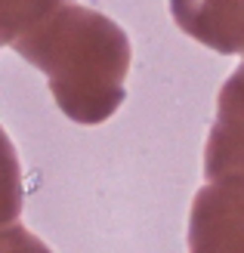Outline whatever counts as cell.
Instances as JSON below:
<instances>
[{"label":"cell","instance_id":"1","mask_svg":"<svg viewBox=\"0 0 244 253\" xmlns=\"http://www.w3.org/2000/svg\"><path fill=\"white\" fill-rule=\"evenodd\" d=\"M12 49L47 74L49 93L74 124H102L124 102L130 41L108 16L65 0Z\"/></svg>","mask_w":244,"mask_h":253},{"label":"cell","instance_id":"2","mask_svg":"<svg viewBox=\"0 0 244 253\" xmlns=\"http://www.w3.org/2000/svg\"><path fill=\"white\" fill-rule=\"evenodd\" d=\"M189 253H244V179H213L195 195Z\"/></svg>","mask_w":244,"mask_h":253},{"label":"cell","instance_id":"3","mask_svg":"<svg viewBox=\"0 0 244 253\" xmlns=\"http://www.w3.org/2000/svg\"><path fill=\"white\" fill-rule=\"evenodd\" d=\"M204 176L244 179V65L223 84L216 99V121L204 148Z\"/></svg>","mask_w":244,"mask_h":253},{"label":"cell","instance_id":"4","mask_svg":"<svg viewBox=\"0 0 244 253\" xmlns=\"http://www.w3.org/2000/svg\"><path fill=\"white\" fill-rule=\"evenodd\" d=\"M176 25L223 56L244 53V0H170Z\"/></svg>","mask_w":244,"mask_h":253},{"label":"cell","instance_id":"5","mask_svg":"<svg viewBox=\"0 0 244 253\" xmlns=\"http://www.w3.org/2000/svg\"><path fill=\"white\" fill-rule=\"evenodd\" d=\"M65 0H0V46L16 43L44 25Z\"/></svg>","mask_w":244,"mask_h":253},{"label":"cell","instance_id":"6","mask_svg":"<svg viewBox=\"0 0 244 253\" xmlns=\"http://www.w3.org/2000/svg\"><path fill=\"white\" fill-rule=\"evenodd\" d=\"M22 167L9 136L0 126V219L22 216Z\"/></svg>","mask_w":244,"mask_h":253},{"label":"cell","instance_id":"7","mask_svg":"<svg viewBox=\"0 0 244 253\" xmlns=\"http://www.w3.org/2000/svg\"><path fill=\"white\" fill-rule=\"evenodd\" d=\"M0 253H53L19 219H0Z\"/></svg>","mask_w":244,"mask_h":253}]
</instances>
